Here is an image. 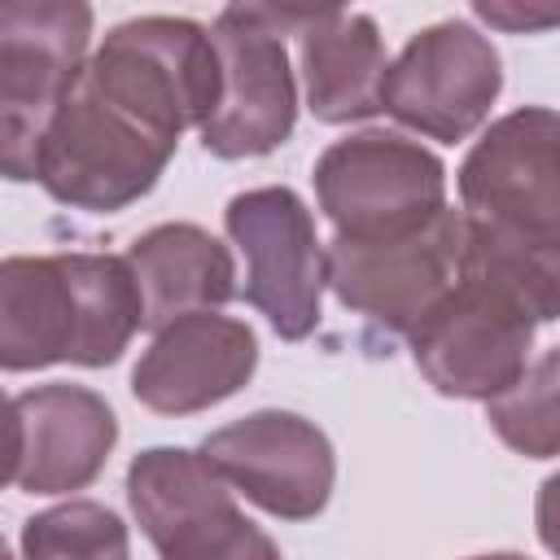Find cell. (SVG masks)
I'll list each match as a JSON object with an SVG mask.
<instances>
[{
	"label": "cell",
	"instance_id": "obj_11",
	"mask_svg": "<svg viewBox=\"0 0 560 560\" xmlns=\"http://www.w3.org/2000/svg\"><path fill=\"white\" fill-rule=\"evenodd\" d=\"M210 468L254 508L280 521H311L328 508L337 455L328 433L298 411H249L201 442Z\"/></svg>",
	"mask_w": 560,
	"mask_h": 560
},
{
	"label": "cell",
	"instance_id": "obj_7",
	"mask_svg": "<svg viewBox=\"0 0 560 560\" xmlns=\"http://www.w3.org/2000/svg\"><path fill=\"white\" fill-rule=\"evenodd\" d=\"M127 503L158 560H280L201 451L149 446L127 468Z\"/></svg>",
	"mask_w": 560,
	"mask_h": 560
},
{
	"label": "cell",
	"instance_id": "obj_19",
	"mask_svg": "<svg viewBox=\"0 0 560 560\" xmlns=\"http://www.w3.org/2000/svg\"><path fill=\"white\" fill-rule=\"evenodd\" d=\"M22 560H131V538L114 508L70 499L22 525Z\"/></svg>",
	"mask_w": 560,
	"mask_h": 560
},
{
	"label": "cell",
	"instance_id": "obj_2",
	"mask_svg": "<svg viewBox=\"0 0 560 560\" xmlns=\"http://www.w3.org/2000/svg\"><path fill=\"white\" fill-rule=\"evenodd\" d=\"M144 328V298L118 254H9L0 262V368H105Z\"/></svg>",
	"mask_w": 560,
	"mask_h": 560
},
{
	"label": "cell",
	"instance_id": "obj_8",
	"mask_svg": "<svg viewBox=\"0 0 560 560\" xmlns=\"http://www.w3.org/2000/svg\"><path fill=\"white\" fill-rule=\"evenodd\" d=\"M223 228L245 254V302L267 315L276 337H311L319 324L328 262L306 201L284 184L245 188L228 201Z\"/></svg>",
	"mask_w": 560,
	"mask_h": 560
},
{
	"label": "cell",
	"instance_id": "obj_9",
	"mask_svg": "<svg viewBox=\"0 0 560 560\" xmlns=\"http://www.w3.org/2000/svg\"><path fill=\"white\" fill-rule=\"evenodd\" d=\"M534 328L538 319L516 298L464 271L407 341L416 368L438 394L494 402L525 376Z\"/></svg>",
	"mask_w": 560,
	"mask_h": 560
},
{
	"label": "cell",
	"instance_id": "obj_5",
	"mask_svg": "<svg viewBox=\"0 0 560 560\" xmlns=\"http://www.w3.org/2000/svg\"><path fill=\"white\" fill-rule=\"evenodd\" d=\"M315 201L337 236L376 241L416 232L446 210V166L402 131H350L315 162Z\"/></svg>",
	"mask_w": 560,
	"mask_h": 560
},
{
	"label": "cell",
	"instance_id": "obj_18",
	"mask_svg": "<svg viewBox=\"0 0 560 560\" xmlns=\"http://www.w3.org/2000/svg\"><path fill=\"white\" fill-rule=\"evenodd\" d=\"M486 420L499 442L525 459H556L560 455V346L525 368V376L486 402Z\"/></svg>",
	"mask_w": 560,
	"mask_h": 560
},
{
	"label": "cell",
	"instance_id": "obj_12",
	"mask_svg": "<svg viewBox=\"0 0 560 560\" xmlns=\"http://www.w3.org/2000/svg\"><path fill=\"white\" fill-rule=\"evenodd\" d=\"M464 214L560 236V109L521 105L494 118L459 162Z\"/></svg>",
	"mask_w": 560,
	"mask_h": 560
},
{
	"label": "cell",
	"instance_id": "obj_4",
	"mask_svg": "<svg viewBox=\"0 0 560 560\" xmlns=\"http://www.w3.org/2000/svg\"><path fill=\"white\" fill-rule=\"evenodd\" d=\"M298 9L232 4L214 18L210 39L219 52V105L201 122V144L214 158H262L293 136L298 83L289 70L284 31L302 26Z\"/></svg>",
	"mask_w": 560,
	"mask_h": 560
},
{
	"label": "cell",
	"instance_id": "obj_6",
	"mask_svg": "<svg viewBox=\"0 0 560 560\" xmlns=\"http://www.w3.org/2000/svg\"><path fill=\"white\" fill-rule=\"evenodd\" d=\"M464 245H468V214L442 210L416 232L354 241L337 236L324 245L328 289L341 306L372 319L385 332H416L433 306L464 280Z\"/></svg>",
	"mask_w": 560,
	"mask_h": 560
},
{
	"label": "cell",
	"instance_id": "obj_1",
	"mask_svg": "<svg viewBox=\"0 0 560 560\" xmlns=\"http://www.w3.org/2000/svg\"><path fill=\"white\" fill-rule=\"evenodd\" d=\"M214 105L219 52L201 22L166 13L118 22L57 109L35 179L70 210H127L162 179L179 136L201 131Z\"/></svg>",
	"mask_w": 560,
	"mask_h": 560
},
{
	"label": "cell",
	"instance_id": "obj_16",
	"mask_svg": "<svg viewBox=\"0 0 560 560\" xmlns=\"http://www.w3.org/2000/svg\"><path fill=\"white\" fill-rule=\"evenodd\" d=\"M306 109L319 122H359L381 114V88L389 74L381 31L368 13L324 9L298 26Z\"/></svg>",
	"mask_w": 560,
	"mask_h": 560
},
{
	"label": "cell",
	"instance_id": "obj_20",
	"mask_svg": "<svg viewBox=\"0 0 560 560\" xmlns=\"http://www.w3.org/2000/svg\"><path fill=\"white\" fill-rule=\"evenodd\" d=\"M472 13L481 18V22H490V26H499V31H547V26H560V9H521V4H472Z\"/></svg>",
	"mask_w": 560,
	"mask_h": 560
},
{
	"label": "cell",
	"instance_id": "obj_22",
	"mask_svg": "<svg viewBox=\"0 0 560 560\" xmlns=\"http://www.w3.org/2000/svg\"><path fill=\"white\" fill-rule=\"evenodd\" d=\"M468 560H529L521 551H490V556H468Z\"/></svg>",
	"mask_w": 560,
	"mask_h": 560
},
{
	"label": "cell",
	"instance_id": "obj_17",
	"mask_svg": "<svg viewBox=\"0 0 560 560\" xmlns=\"http://www.w3.org/2000/svg\"><path fill=\"white\" fill-rule=\"evenodd\" d=\"M464 271L516 298L538 324L560 319V236H538L468 214Z\"/></svg>",
	"mask_w": 560,
	"mask_h": 560
},
{
	"label": "cell",
	"instance_id": "obj_21",
	"mask_svg": "<svg viewBox=\"0 0 560 560\" xmlns=\"http://www.w3.org/2000/svg\"><path fill=\"white\" fill-rule=\"evenodd\" d=\"M534 525H538V538H542V547H547V551L560 560V472H551V477L538 486Z\"/></svg>",
	"mask_w": 560,
	"mask_h": 560
},
{
	"label": "cell",
	"instance_id": "obj_10",
	"mask_svg": "<svg viewBox=\"0 0 560 560\" xmlns=\"http://www.w3.org/2000/svg\"><path fill=\"white\" fill-rule=\"evenodd\" d=\"M503 88V61L494 44L464 18L416 31L389 61L381 109L442 144L472 136Z\"/></svg>",
	"mask_w": 560,
	"mask_h": 560
},
{
	"label": "cell",
	"instance_id": "obj_15",
	"mask_svg": "<svg viewBox=\"0 0 560 560\" xmlns=\"http://www.w3.org/2000/svg\"><path fill=\"white\" fill-rule=\"evenodd\" d=\"M122 258L131 262L144 298V328L153 332L236 298V262L228 245L197 223H158L140 232Z\"/></svg>",
	"mask_w": 560,
	"mask_h": 560
},
{
	"label": "cell",
	"instance_id": "obj_14",
	"mask_svg": "<svg viewBox=\"0 0 560 560\" xmlns=\"http://www.w3.org/2000/svg\"><path fill=\"white\" fill-rule=\"evenodd\" d=\"M254 368V328L219 311H197L153 332L149 350L131 372V394L158 416H192L245 389Z\"/></svg>",
	"mask_w": 560,
	"mask_h": 560
},
{
	"label": "cell",
	"instance_id": "obj_13",
	"mask_svg": "<svg viewBox=\"0 0 560 560\" xmlns=\"http://www.w3.org/2000/svg\"><path fill=\"white\" fill-rule=\"evenodd\" d=\"M118 442L114 407L70 381L35 385L9 402V486L26 494H70L101 477Z\"/></svg>",
	"mask_w": 560,
	"mask_h": 560
},
{
	"label": "cell",
	"instance_id": "obj_3",
	"mask_svg": "<svg viewBox=\"0 0 560 560\" xmlns=\"http://www.w3.org/2000/svg\"><path fill=\"white\" fill-rule=\"evenodd\" d=\"M92 9L83 0H9L0 9V166L35 179L44 136L88 66Z\"/></svg>",
	"mask_w": 560,
	"mask_h": 560
}]
</instances>
